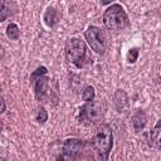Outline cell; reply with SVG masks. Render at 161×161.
Masks as SVG:
<instances>
[{
  "mask_svg": "<svg viewBox=\"0 0 161 161\" xmlns=\"http://www.w3.org/2000/svg\"><path fill=\"white\" fill-rule=\"evenodd\" d=\"M138 58V49L137 48H131L128 50V54H127V60L130 63H135Z\"/></svg>",
  "mask_w": 161,
  "mask_h": 161,
  "instance_id": "16",
  "label": "cell"
},
{
  "mask_svg": "<svg viewBox=\"0 0 161 161\" xmlns=\"http://www.w3.org/2000/svg\"><path fill=\"white\" fill-rule=\"evenodd\" d=\"M65 54L69 62L75 67L82 68L87 62V47L83 40L79 38H72L68 40L65 47Z\"/></svg>",
  "mask_w": 161,
  "mask_h": 161,
  "instance_id": "3",
  "label": "cell"
},
{
  "mask_svg": "<svg viewBox=\"0 0 161 161\" xmlns=\"http://www.w3.org/2000/svg\"><path fill=\"white\" fill-rule=\"evenodd\" d=\"M103 23L111 30H121L128 25V18L121 5L113 4L104 11Z\"/></svg>",
  "mask_w": 161,
  "mask_h": 161,
  "instance_id": "2",
  "label": "cell"
},
{
  "mask_svg": "<svg viewBox=\"0 0 161 161\" xmlns=\"http://www.w3.org/2000/svg\"><path fill=\"white\" fill-rule=\"evenodd\" d=\"M45 73H47V68H45V67H40V68H38V69L31 74V80H35L38 77L45 75Z\"/></svg>",
  "mask_w": 161,
  "mask_h": 161,
  "instance_id": "17",
  "label": "cell"
},
{
  "mask_svg": "<svg viewBox=\"0 0 161 161\" xmlns=\"http://www.w3.org/2000/svg\"><path fill=\"white\" fill-rule=\"evenodd\" d=\"M92 145H93L97 155L101 158H103V160L108 158V155L113 146L112 130L108 125H101L98 127V130L96 131V135L93 137Z\"/></svg>",
  "mask_w": 161,
  "mask_h": 161,
  "instance_id": "1",
  "label": "cell"
},
{
  "mask_svg": "<svg viewBox=\"0 0 161 161\" xmlns=\"http://www.w3.org/2000/svg\"><path fill=\"white\" fill-rule=\"evenodd\" d=\"M103 117L101 103L98 102H87L79 109V121L84 125H94L98 123Z\"/></svg>",
  "mask_w": 161,
  "mask_h": 161,
  "instance_id": "4",
  "label": "cell"
},
{
  "mask_svg": "<svg viewBox=\"0 0 161 161\" xmlns=\"http://www.w3.org/2000/svg\"><path fill=\"white\" fill-rule=\"evenodd\" d=\"M49 78L45 77V75H42V77H38L35 79V86H34V89H35V97L39 102H50L52 99V89L49 87Z\"/></svg>",
  "mask_w": 161,
  "mask_h": 161,
  "instance_id": "6",
  "label": "cell"
},
{
  "mask_svg": "<svg viewBox=\"0 0 161 161\" xmlns=\"http://www.w3.org/2000/svg\"><path fill=\"white\" fill-rule=\"evenodd\" d=\"M18 10V6L14 0H1L0 3V21L6 20L13 16Z\"/></svg>",
  "mask_w": 161,
  "mask_h": 161,
  "instance_id": "8",
  "label": "cell"
},
{
  "mask_svg": "<svg viewBox=\"0 0 161 161\" xmlns=\"http://www.w3.org/2000/svg\"><path fill=\"white\" fill-rule=\"evenodd\" d=\"M94 96H96L94 88H93L92 86H87V87L84 88L83 93H82V99H83L84 102H91V101L94 99Z\"/></svg>",
  "mask_w": 161,
  "mask_h": 161,
  "instance_id": "14",
  "label": "cell"
},
{
  "mask_svg": "<svg viewBox=\"0 0 161 161\" xmlns=\"http://www.w3.org/2000/svg\"><path fill=\"white\" fill-rule=\"evenodd\" d=\"M160 132H161V121H158L156 123V126L153 127V130L150 133V142L148 145L153 148H160L161 147V137H160Z\"/></svg>",
  "mask_w": 161,
  "mask_h": 161,
  "instance_id": "10",
  "label": "cell"
},
{
  "mask_svg": "<svg viewBox=\"0 0 161 161\" xmlns=\"http://www.w3.org/2000/svg\"><path fill=\"white\" fill-rule=\"evenodd\" d=\"M19 35H20V29H19V26H18L16 24H14V23L9 24L8 28H6V36H8L9 39H11V40H16V39L19 38Z\"/></svg>",
  "mask_w": 161,
  "mask_h": 161,
  "instance_id": "13",
  "label": "cell"
},
{
  "mask_svg": "<svg viewBox=\"0 0 161 161\" xmlns=\"http://www.w3.org/2000/svg\"><path fill=\"white\" fill-rule=\"evenodd\" d=\"M5 107H6V104H5V101H4V98L0 96V113H3V112L5 111Z\"/></svg>",
  "mask_w": 161,
  "mask_h": 161,
  "instance_id": "18",
  "label": "cell"
},
{
  "mask_svg": "<svg viewBox=\"0 0 161 161\" xmlns=\"http://www.w3.org/2000/svg\"><path fill=\"white\" fill-rule=\"evenodd\" d=\"M47 119H48V113H47V111H45L44 107H40L39 111H38V114H36V121L40 125H43V123L47 122Z\"/></svg>",
  "mask_w": 161,
  "mask_h": 161,
  "instance_id": "15",
  "label": "cell"
},
{
  "mask_svg": "<svg viewBox=\"0 0 161 161\" xmlns=\"http://www.w3.org/2000/svg\"><path fill=\"white\" fill-rule=\"evenodd\" d=\"M113 0H101V4H103V5H107V4H111Z\"/></svg>",
  "mask_w": 161,
  "mask_h": 161,
  "instance_id": "19",
  "label": "cell"
},
{
  "mask_svg": "<svg viewBox=\"0 0 161 161\" xmlns=\"http://www.w3.org/2000/svg\"><path fill=\"white\" fill-rule=\"evenodd\" d=\"M113 103H114V107H116L117 112L123 113V112L127 111V108H128V97H127V94L123 89H117L116 91L114 97H113Z\"/></svg>",
  "mask_w": 161,
  "mask_h": 161,
  "instance_id": "9",
  "label": "cell"
},
{
  "mask_svg": "<svg viewBox=\"0 0 161 161\" xmlns=\"http://www.w3.org/2000/svg\"><path fill=\"white\" fill-rule=\"evenodd\" d=\"M44 21L50 28H53L58 23V13L54 8H48L47 9V11L44 13Z\"/></svg>",
  "mask_w": 161,
  "mask_h": 161,
  "instance_id": "12",
  "label": "cell"
},
{
  "mask_svg": "<svg viewBox=\"0 0 161 161\" xmlns=\"http://www.w3.org/2000/svg\"><path fill=\"white\" fill-rule=\"evenodd\" d=\"M86 40L92 50L98 54H103L106 50V38L103 31L97 26H89L86 31Z\"/></svg>",
  "mask_w": 161,
  "mask_h": 161,
  "instance_id": "5",
  "label": "cell"
},
{
  "mask_svg": "<svg viewBox=\"0 0 161 161\" xmlns=\"http://www.w3.org/2000/svg\"><path fill=\"white\" fill-rule=\"evenodd\" d=\"M132 125H133V128H135L136 132H140V131H142L145 128V126H146V114H145L143 111L138 109L133 114V117H132Z\"/></svg>",
  "mask_w": 161,
  "mask_h": 161,
  "instance_id": "11",
  "label": "cell"
},
{
  "mask_svg": "<svg viewBox=\"0 0 161 161\" xmlns=\"http://www.w3.org/2000/svg\"><path fill=\"white\" fill-rule=\"evenodd\" d=\"M84 141L79 140V138H68L64 141L63 143V153L69 157V158H73L75 156H78L83 150H84Z\"/></svg>",
  "mask_w": 161,
  "mask_h": 161,
  "instance_id": "7",
  "label": "cell"
}]
</instances>
